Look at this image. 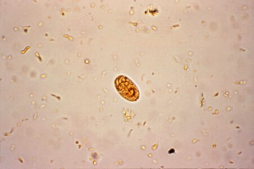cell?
<instances>
[{"label": "cell", "instance_id": "obj_1", "mask_svg": "<svg viewBox=\"0 0 254 169\" xmlns=\"http://www.w3.org/2000/svg\"><path fill=\"white\" fill-rule=\"evenodd\" d=\"M115 86L121 96L126 100L131 102L138 100L139 92L138 88L127 77L120 76L117 78Z\"/></svg>", "mask_w": 254, "mask_h": 169}]
</instances>
